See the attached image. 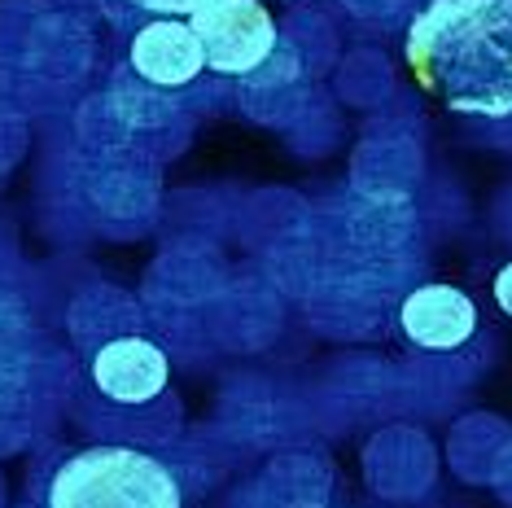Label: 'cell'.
Segmentation results:
<instances>
[{"label":"cell","instance_id":"7a4b0ae2","mask_svg":"<svg viewBox=\"0 0 512 508\" xmlns=\"http://www.w3.org/2000/svg\"><path fill=\"white\" fill-rule=\"evenodd\" d=\"M49 508H184V491L149 452L84 447L53 469Z\"/></svg>","mask_w":512,"mask_h":508},{"label":"cell","instance_id":"6da1fadb","mask_svg":"<svg viewBox=\"0 0 512 508\" xmlns=\"http://www.w3.org/2000/svg\"><path fill=\"white\" fill-rule=\"evenodd\" d=\"M403 53L412 79L451 114H512V0H429Z\"/></svg>","mask_w":512,"mask_h":508},{"label":"cell","instance_id":"5b68a950","mask_svg":"<svg viewBox=\"0 0 512 508\" xmlns=\"http://www.w3.org/2000/svg\"><path fill=\"white\" fill-rule=\"evenodd\" d=\"M127 53H132L136 75L149 79L154 88H184L206 66V53H202L193 22H180V18H154L149 27H141L132 36V49Z\"/></svg>","mask_w":512,"mask_h":508},{"label":"cell","instance_id":"277c9868","mask_svg":"<svg viewBox=\"0 0 512 508\" xmlns=\"http://www.w3.org/2000/svg\"><path fill=\"white\" fill-rule=\"evenodd\" d=\"M88 373L101 399L141 408V403H154L167 390L171 368H167V355L149 338H114L92 355Z\"/></svg>","mask_w":512,"mask_h":508},{"label":"cell","instance_id":"ba28073f","mask_svg":"<svg viewBox=\"0 0 512 508\" xmlns=\"http://www.w3.org/2000/svg\"><path fill=\"white\" fill-rule=\"evenodd\" d=\"M495 303H499L504 316H512V263H504L499 276H495Z\"/></svg>","mask_w":512,"mask_h":508},{"label":"cell","instance_id":"8992f818","mask_svg":"<svg viewBox=\"0 0 512 508\" xmlns=\"http://www.w3.org/2000/svg\"><path fill=\"white\" fill-rule=\"evenodd\" d=\"M399 325L407 338L416 346H425V351H456V346L473 338L477 307L456 285H425V290L407 294Z\"/></svg>","mask_w":512,"mask_h":508},{"label":"cell","instance_id":"52a82bcc","mask_svg":"<svg viewBox=\"0 0 512 508\" xmlns=\"http://www.w3.org/2000/svg\"><path fill=\"white\" fill-rule=\"evenodd\" d=\"M136 9H149L154 18H180V14H197V9H206L211 0H132Z\"/></svg>","mask_w":512,"mask_h":508},{"label":"cell","instance_id":"3957f363","mask_svg":"<svg viewBox=\"0 0 512 508\" xmlns=\"http://www.w3.org/2000/svg\"><path fill=\"white\" fill-rule=\"evenodd\" d=\"M206 66L219 75H250L276 49V22L259 0H211L189 18Z\"/></svg>","mask_w":512,"mask_h":508}]
</instances>
